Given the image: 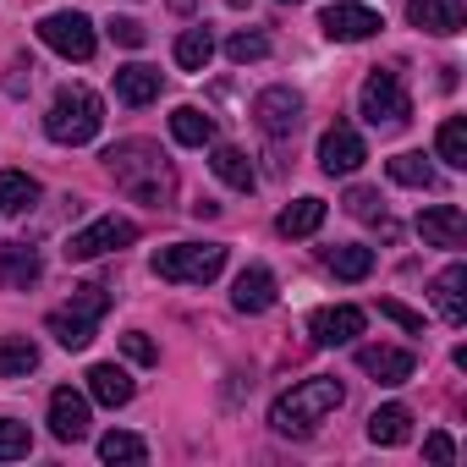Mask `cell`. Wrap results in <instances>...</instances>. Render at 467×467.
<instances>
[{
  "mask_svg": "<svg viewBox=\"0 0 467 467\" xmlns=\"http://www.w3.org/2000/svg\"><path fill=\"white\" fill-rule=\"evenodd\" d=\"M281 6H297V0H281Z\"/></svg>",
  "mask_w": 467,
  "mask_h": 467,
  "instance_id": "41",
  "label": "cell"
},
{
  "mask_svg": "<svg viewBox=\"0 0 467 467\" xmlns=\"http://www.w3.org/2000/svg\"><path fill=\"white\" fill-rule=\"evenodd\" d=\"M385 171H390V182H401V187H434V165H429L423 154H396V160H385Z\"/></svg>",
  "mask_w": 467,
  "mask_h": 467,
  "instance_id": "31",
  "label": "cell"
},
{
  "mask_svg": "<svg viewBox=\"0 0 467 467\" xmlns=\"http://www.w3.org/2000/svg\"><path fill=\"white\" fill-rule=\"evenodd\" d=\"M39 203V182L28 171H0V209L6 214H28Z\"/></svg>",
  "mask_w": 467,
  "mask_h": 467,
  "instance_id": "27",
  "label": "cell"
},
{
  "mask_svg": "<svg viewBox=\"0 0 467 467\" xmlns=\"http://www.w3.org/2000/svg\"><path fill=\"white\" fill-rule=\"evenodd\" d=\"M34 368H39L34 341H0V379H28Z\"/></svg>",
  "mask_w": 467,
  "mask_h": 467,
  "instance_id": "30",
  "label": "cell"
},
{
  "mask_svg": "<svg viewBox=\"0 0 467 467\" xmlns=\"http://www.w3.org/2000/svg\"><path fill=\"white\" fill-rule=\"evenodd\" d=\"M225 56L237 61V67L265 61V56H270V39H265V34H231V39H225Z\"/></svg>",
  "mask_w": 467,
  "mask_h": 467,
  "instance_id": "34",
  "label": "cell"
},
{
  "mask_svg": "<svg viewBox=\"0 0 467 467\" xmlns=\"http://www.w3.org/2000/svg\"><path fill=\"white\" fill-rule=\"evenodd\" d=\"M418 237L429 248H462L467 243V214L456 203H434V209L418 214Z\"/></svg>",
  "mask_w": 467,
  "mask_h": 467,
  "instance_id": "14",
  "label": "cell"
},
{
  "mask_svg": "<svg viewBox=\"0 0 467 467\" xmlns=\"http://www.w3.org/2000/svg\"><path fill=\"white\" fill-rule=\"evenodd\" d=\"M225 6H248V0H225Z\"/></svg>",
  "mask_w": 467,
  "mask_h": 467,
  "instance_id": "40",
  "label": "cell"
},
{
  "mask_svg": "<svg viewBox=\"0 0 467 467\" xmlns=\"http://www.w3.org/2000/svg\"><path fill=\"white\" fill-rule=\"evenodd\" d=\"M358 368L363 374H374L379 385H407L412 379V368H418V352L412 347H358Z\"/></svg>",
  "mask_w": 467,
  "mask_h": 467,
  "instance_id": "11",
  "label": "cell"
},
{
  "mask_svg": "<svg viewBox=\"0 0 467 467\" xmlns=\"http://www.w3.org/2000/svg\"><path fill=\"white\" fill-rule=\"evenodd\" d=\"M39 275H45V259L28 243H0V281H6L12 292H28Z\"/></svg>",
  "mask_w": 467,
  "mask_h": 467,
  "instance_id": "18",
  "label": "cell"
},
{
  "mask_svg": "<svg viewBox=\"0 0 467 467\" xmlns=\"http://www.w3.org/2000/svg\"><path fill=\"white\" fill-rule=\"evenodd\" d=\"M50 434L67 440V445L88 440V396H78L72 385H61V390L50 396Z\"/></svg>",
  "mask_w": 467,
  "mask_h": 467,
  "instance_id": "13",
  "label": "cell"
},
{
  "mask_svg": "<svg viewBox=\"0 0 467 467\" xmlns=\"http://www.w3.org/2000/svg\"><path fill=\"white\" fill-rule=\"evenodd\" d=\"M110 39L127 45V50H143V45H149V28H143L138 17H116V23H110Z\"/></svg>",
  "mask_w": 467,
  "mask_h": 467,
  "instance_id": "36",
  "label": "cell"
},
{
  "mask_svg": "<svg viewBox=\"0 0 467 467\" xmlns=\"http://www.w3.org/2000/svg\"><path fill=\"white\" fill-rule=\"evenodd\" d=\"M39 39L67 61H94V23L83 12H50L39 23Z\"/></svg>",
  "mask_w": 467,
  "mask_h": 467,
  "instance_id": "8",
  "label": "cell"
},
{
  "mask_svg": "<svg viewBox=\"0 0 467 467\" xmlns=\"http://www.w3.org/2000/svg\"><path fill=\"white\" fill-rule=\"evenodd\" d=\"M231 308H237V314H265V308H275V275H270L265 265L243 270L237 286H231Z\"/></svg>",
  "mask_w": 467,
  "mask_h": 467,
  "instance_id": "17",
  "label": "cell"
},
{
  "mask_svg": "<svg viewBox=\"0 0 467 467\" xmlns=\"http://www.w3.org/2000/svg\"><path fill=\"white\" fill-rule=\"evenodd\" d=\"M105 308H110V292H105V286H78L72 303L50 314V336H56L67 352H83V347L94 341V325L105 319Z\"/></svg>",
  "mask_w": 467,
  "mask_h": 467,
  "instance_id": "5",
  "label": "cell"
},
{
  "mask_svg": "<svg viewBox=\"0 0 467 467\" xmlns=\"http://www.w3.org/2000/svg\"><path fill=\"white\" fill-rule=\"evenodd\" d=\"M368 440H374V445H407V440H412V412H407L401 401L379 407V412L368 418Z\"/></svg>",
  "mask_w": 467,
  "mask_h": 467,
  "instance_id": "25",
  "label": "cell"
},
{
  "mask_svg": "<svg viewBox=\"0 0 467 467\" xmlns=\"http://www.w3.org/2000/svg\"><path fill=\"white\" fill-rule=\"evenodd\" d=\"M319 28L330 34V39H347V45H358V39H374L385 23H379V12H368V6H330L325 17H319Z\"/></svg>",
  "mask_w": 467,
  "mask_h": 467,
  "instance_id": "15",
  "label": "cell"
},
{
  "mask_svg": "<svg viewBox=\"0 0 467 467\" xmlns=\"http://www.w3.org/2000/svg\"><path fill=\"white\" fill-rule=\"evenodd\" d=\"M347 401V390H341V379H330V374H314V379H303V385H292L275 407H270V429L275 434H286V440H303V434H314L336 407Z\"/></svg>",
  "mask_w": 467,
  "mask_h": 467,
  "instance_id": "2",
  "label": "cell"
},
{
  "mask_svg": "<svg viewBox=\"0 0 467 467\" xmlns=\"http://www.w3.org/2000/svg\"><path fill=\"white\" fill-rule=\"evenodd\" d=\"M254 121L270 132V138H292L303 127V94L297 88H265L254 99Z\"/></svg>",
  "mask_w": 467,
  "mask_h": 467,
  "instance_id": "9",
  "label": "cell"
},
{
  "mask_svg": "<svg viewBox=\"0 0 467 467\" xmlns=\"http://www.w3.org/2000/svg\"><path fill=\"white\" fill-rule=\"evenodd\" d=\"M116 99L121 105H149V99H160V72L154 67H143V61H132V67H116Z\"/></svg>",
  "mask_w": 467,
  "mask_h": 467,
  "instance_id": "20",
  "label": "cell"
},
{
  "mask_svg": "<svg viewBox=\"0 0 467 467\" xmlns=\"http://www.w3.org/2000/svg\"><path fill=\"white\" fill-rule=\"evenodd\" d=\"M434 308L451 330L467 325V265H451V270L434 275Z\"/></svg>",
  "mask_w": 467,
  "mask_h": 467,
  "instance_id": "16",
  "label": "cell"
},
{
  "mask_svg": "<svg viewBox=\"0 0 467 467\" xmlns=\"http://www.w3.org/2000/svg\"><path fill=\"white\" fill-rule=\"evenodd\" d=\"M225 270V248L220 243H171L154 254V275L176 281V286H209Z\"/></svg>",
  "mask_w": 467,
  "mask_h": 467,
  "instance_id": "4",
  "label": "cell"
},
{
  "mask_svg": "<svg viewBox=\"0 0 467 467\" xmlns=\"http://www.w3.org/2000/svg\"><path fill=\"white\" fill-rule=\"evenodd\" d=\"M379 314H385L390 325H401L407 336H423V314H412L407 303H396V297H385V303H379Z\"/></svg>",
  "mask_w": 467,
  "mask_h": 467,
  "instance_id": "37",
  "label": "cell"
},
{
  "mask_svg": "<svg viewBox=\"0 0 467 467\" xmlns=\"http://www.w3.org/2000/svg\"><path fill=\"white\" fill-rule=\"evenodd\" d=\"M209 56H214V34L198 23V28H187L182 39H176V67L182 72H203L209 67Z\"/></svg>",
  "mask_w": 467,
  "mask_h": 467,
  "instance_id": "28",
  "label": "cell"
},
{
  "mask_svg": "<svg viewBox=\"0 0 467 467\" xmlns=\"http://www.w3.org/2000/svg\"><path fill=\"white\" fill-rule=\"evenodd\" d=\"M171 138L187 143V149H203V143H214V116H203L198 105H176L171 110Z\"/></svg>",
  "mask_w": 467,
  "mask_h": 467,
  "instance_id": "24",
  "label": "cell"
},
{
  "mask_svg": "<svg viewBox=\"0 0 467 467\" xmlns=\"http://www.w3.org/2000/svg\"><path fill=\"white\" fill-rule=\"evenodd\" d=\"M121 352H127L132 363H160V352H154V341H149L143 330H132V336H121Z\"/></svg>",
  "mask_w": 467,
  "mask_h": 467,
  "instance_id": "38",
  "label": "cell"
},
{
  "mask_svg": "<svg viewBox=\"0 0 467 467\" xmlns=\"http://www.w3.org/2000/svg\"><path fill=\"white\" fill-rule=\"evenodd\" d=\"M363 160H368V149H363V138H358L347 121H336V127L319 138V165H325V176H352Z\"/></svg>",
  "mask_w": 467,
  "mask_h": 467,
  "instance_id": "10",
  "label": "cell"
},
{
  "mask_svg": "<svg viewBox=\"0 0 467 467\" xmlns=\"http://www.w3.org/2000/svg\"><path fill=\"white\" fill-rule=\"evenodd\" d=\"M105 165H110V176H116V187L132 198V203H149V209H165L171 198H176V171H171V160L154 149V143H143V138H127V143H110L105 149Z\"/></svg>",
  "mask_w": 467,
  "mask_h": 467,
  "instance_id": "1",
  "label": "cell"
},
{
  "mask_svg": "<svg viewBox=\"0 0 467 467\" xmlns=\"http://www.w3.org/2000/svg\"><path fill=\"white\" fill-rule=\"evenodd\" d=\"M423 456H429V462H451V456H456L451 434H429V440H423Z\"/></svg>",
  "mask_w": 467,
  "mask_h": 467,
  "instance_id": "39",
  "label": "cell"
},
{
  "mask_svg": "<svg viewBox=\"0 0 467 467\" xmlns=\"http://www.w3.org/2000/svg\"><path fill=\"white\" fill-rule=\"evenodd\" d=\"M308 336H314L319 347H347V341H358V336H363V308H352V303L319 308V314L308 319Z\"/></svg>",
  "mask_w": 467,
  "mask_h": 467,
  "instance_id": "12",
  "label": "cell"
},
{
  "mask_svg": "<svg viewBox=\"0 0 467 467\" xmlns=\"http://www.w3.org/2000/svg\"><path fill=\"white\" fill-rule=\"evenodd\" d=\"M358 105H363L368 127H379V132H396V127H407V121H412V99H407L401 78H396V72H385V67H374V72L363 78Z\"/></svg>",
  "mask_w": 467,
  "mask_h": 467,
  "instance_id": "6",
  "label": "cell"
},
{
  "mask_svg": "<svg viewBox=\"0 0 467 467\" xmlns=\"http://www.w3.org/2000/svg\"><path fill=\"white\" fill-rule=\"evenodd\" d=\"M462 0H407V23L429 34H462Z\"/></svg>",
  "mask_w": 467,
  "mask_h": 467,
  "instance_id": "19",
  "label": "cell"
},
{
  "mask_svg": "<svg viewBox=\"0 0 467 467\" xmlns=\"http://www.w3.org/2000/svg\"><path fill=\"white\" fill-rule=\"evenodd\" d=\"M209 165H214V176H220L225 187H237V192H254V187H259L248 154H243V149H231V143H220V149L209 154Z\"/></svg>",
  "mask_w": 467,
  "mask_h": 467,
  "instance_id": "22",
  "label": "cell"
},
{
  "mask_svg": "<svg viewBox=\"0 0 467 467\" xmlns=\"http://www.w3.org/2000/svg\"><path fill=\"white\" fill-rule=\"evenodd\" d=\"M347 209H352L358 220H379V214H385V198H379L374 187H352V192H347Z\"/></svg>",
  "mask_w": 467,
  "mask_h": 467,
  "instance_id": "35",
  "label": "cell"
},
{
  "mask_svg": "<svg viewBox=\"0 0 467 467\" xmlns=\"http://www.w3.org/2000/svg\"><path fill=\"white\" fill-rule=\"evenodd\" d=\"M325 270L341 275V281H368L374 275V248H358V243H341L325 254Z\"/></svg>",
  "mask_w": 467,
  "mask_h": 467,
  "instance_id": "26",
  "label": "cell"
},
{
  "mask_svg": "<svg viewBox=\"0 0 467 467\" xmlns=\"http://www.w3.org/2000/svg\"><path fill=\"white\" fill-rule=\"evenodd\" d=\"M434 149H440V160H445V165L467 171V116H445V121H440Z\"/></svg>",
  "mask_w": 467,
  "mask_h": 467,
  "instance_id": "29",
  "label": "cell"
},
{
  "mask_svg": "<svg viewBox=\"0 0 467 467\" xmlns=\"http://www.w3.org/2000/svg\"><path fill=\"white\" fill-rule=\"evenodd\" d=\"M138 243V225L132 220H121V214H99L94 225H83V231H72L67 237V259H105V254H121V248H132Z\"/></svg>",
  "mask_w": 467,
  "mask_h": 467,
  "instance_id": "7",
  "label": "cell"
},
{
  "mask_svg": "<svg viewBox=\"0 0 467 467\" xmlns=\"http://www.w3.org/2000/svg\"><path fill=\"white\" fill-rule=\"evenodd\" d=\"M88 396H94L99 407H127V401H132V379H127V368H116V363H94V368H88Z\"/></svg>",
  "mask_w": 467,
  "mask_h": 467,
  "instance_id": "21",
  "label": "cell"
},
{
  "mask_svg": "<svg viewBox=\"0 0 467 467\" xmlns=\"http://www.w3.org/2000/svg\"><path fill=\"white\" fill-rule=\"evenodd\" d=\"M99 121H105L99 94H94V88H83V83H67V88L50 99L45 132H50L56 143H67V149H78V143H94V138H99Z\"/></svg>",
  "mask_w": 467,
  "mask_h": 467,
  "instance_id": "3",
  "label": "cell"
},
{
  "mask_svg": "<svg viewBox=\"0 0 467 467\" xmlns=\"http://www.w3.org/2000/svg\"><path fill=\"white\" fill-rule=\"evenodd\" d=\"M319 225H325V198H297V203H286L281 220H275L281 237H314Z\"/></svg>",
  "mask_w": 467,
  "mask_h": 467,
  "instance_id": "23",
  "label": "cell"
},
{
  "mask_svg": "<svg viewBox=\"0 0 467 467\" xmlns=\"http://www.w3.org/2000/svg\"><path fill=\"white\" fill-rule=\"evenodd\" d=\"M28 451H34V434H28V423L0 418V462H17V456H28Z\"/></svg>",
  "mask_w": 467,
  "mask_h": 467,
  "instance_id": "33",
  "label": "cell"
},
{
  "mask_svg": "<svg viewBox=\"0 0 467 467\" xmlns=\"http://www.w3.org/2000/svg\"><path fill=\"white\" fill-rule=\"evenodd\" d=\"M99 456H105V462H143L149 445H143L138 434H116V429H110V434L99 440Z\"/></svg>",
  "mask_w": 467,
  "mask_h": 467,
  "instance_id": "32",
  "label": "cell"
}]
</instances>
